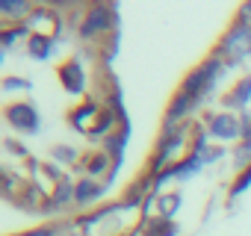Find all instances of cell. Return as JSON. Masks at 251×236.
Instances as JSON below:
<instances>
[{
	"label": "cell",
	"mask_w": 251,
	"mask_h": 236,
	"mask_svg": "<svg viewBox=\"0 0 251 236\" xmlns=\"http://www.w3.org/2000/svg\"><path fill=\"white\" fill-rule=\"evenodd\" d=\"M112 168H115V160H112L103 148H92V151H86V154H83L80 165H77V168H71V171H77L80 177H92V180L106 183V180H109V174H112Z\"/></svg>",
	"instance_id": "cell-9"
},
{
	"label": "cell",
	"mask_w": 251,
	"mask_h": 236,
	"mask_svg": "<svg viewBox=\"0 0 251 236\" xmlns=\"http://www.w3.org/2000/svg\"><path fill=\"white\" fill-rule=\"evenodd\" d=\"M248 186H251V163L233 174V180H230V186H227V207H233V201H236Z\"/></svg>",
	"instance_id": "cell-21"
},
{
	"label": "cell",
	"mask_w": 251,
	"mask_h": 236,
	"mask_svg": "<svg viewBox=\"0 0 251 236\" xmlns=\"http://www.w3.org/2000/svg\"><path fill=\"white\" fill-rule=\"evenodd\" d=\"M30 89H33V80H27V77H15V74L3 77V92H6V94H15V92H30Z\"/></svg>",
	"instance_id": "cell-22"
},
{
	"label": "cell",
	"mask_w": 251,
	"mask_h": 236,
	"mask_svg": "<svg viewBox=\"0 0 251 236\" xmlns=\"http://www.w3.org/2000/svg\"><path fill=\"white\" fill-rule=\"evenodd\" d=\"M56 80H59V86L68 94H83L89 89V71H86V65H83L80 56H68L65 62H59Z\"/></svg>",
	"instance_id": "cell-8"
},
{
	"label": "cell",
	"mask_w": 251,
	"mask_h": 236,
	"mask_svg": "<svg viewBox=\"0 0 251 236\" xmlns=\"http://www.w3.org/2000/svg\"><path fill=\"white\" fill-rule=\"evenodd\" d=\"M33 33H30V27L27 24H6L3 27V33H0V62L6 59V53L12 50V47H18V45H27V39H30Z\"/></svg>",
	"instance_id": "cell-14"
},
{
	"label": "cell",
	"mask_w": 251,
	"mask_h": 236,
	"mask_svg": "<svg viewBox=\"0 0 251 236\" xmlns=\"http://www.w3.org/2000/svg\"><path fill=\"white\" fill-rule=\"evenodd\" d=\"M100 115H103V103H100L95 94H86V97H80V100L68 109V124H71L77 133H83V136L89 139L92 130H95L98 121H100Z\"/></svg>",
	"instance_id": "cell-6"
},
{
	"label": "cell",
	"mask_w": 251,
	"mask_h": 236,
	"mask_svg": "<svg viewBox=\"0 0 251 236\" xmlns=\"http://www.w3.org/2000/svg\"><path fill=\"white\" fill-rule=\"evenodd\" d=\"M201 168H204V160H201L198 154H192V151H189V154H186V157H183V160H180L177 165H172V177L183 183V180L195 177V174H198Z\"/></svg>",
	"instance_id": "cell-17"
},
{
	"label": "cell",
	"mask_w": 251,
	"mask_h": 236,
	"mask_svg": "<svg viewBox=\"0 0 251 236\" xmlns=\"http://www.w3.org/2000/svg\"><path fill=\"white\" fill-rule=\"evenodd\" d=\"M180 204H183V195H180L177 189H172V192H160V198H157V215H160V218L175 221V215H177Z\"/></svg>",
	"instance_id": "cell-18"
},
{
	"label": "cell",
	"mask_w": 251,
	"mask_h": 236,
	"mask_svg": "<svg viewBox=\"0 0 251 236\" xmlns=\"http://www.w3.org/2000/svg\"><path fill=\"white\" fill-rule=\"evenodd\" d=\"M27 27H30L33 36H45V39H53V42H56V39L62 36V30H65V15H62L56 6L39 3V6L33 9V15H30Z\"/></svg>",
	"instance_id": "cell-7"
},
{
	"label": "cell",
	"mask_w": 251,
	"mask_h": 236,
	"mask_svg": "<svg viewBox=\"0 0 251 236\" xmlns=\"http://www.w3.org/2000/svg\"><path fill=\"white\" fill-rule=\"evenodd\" d=\"M204 127L210 133V139L216 142H242V115L239 112H227V109H216L204 115Z\"/></svg>",
	"instance_id": "cell-5"
},
{
	"label": "cell",
	"mask_w": 251,
	"mask_h": 236,
	"mask_svg": "<svg viewBox=\"0 0 251 236\" xmlns=\"http://www.w3.org/2000/svg\"><path fill=\"white\" fill-rule=\"evenodd\" d=\"M3 118H6V124H9L12 130H18V133H24V136H36V133L42 130V115H39V109L33 106V100H27V97L9 100V103L3 106Z\"/></svg>",
	"instance_id": "cell-4"
},
{
	"label": "cell",
	"mask_w": 251,
	"mask_h": 236,
	"mask_svg": "<svg viewBox=\"0 0 251 236\" xmlns=\"http://www.w3.org/2000/svg\"><path fill=\"white\" fill-rule=\"evenodd\" d=\"M109 186L100 183V180H92V177H77L74 180V207L80 210H89L92 204H100L106 198Z\"/></svg>",
	"instance_id": "cell-10"
},
{
	"label": "cell",
	"mask_w": 251,
	"mask_h": 236,
	"mask_svg": "<svg viewBox=\"0 0 251 236\" xmlns=\"http://www.w3.org/2000/svg\"><path fill=\"white\" fill-rule=\"evenodd\" d=\"M230 71V65L213 50V53H207L186 77H183V83H180V92H186L192 100H195V106H201L207 97H210V92L216 89V83L225 77Z\"/></svg>",
	"instance_id": "cell-1"
},
{
	"label": "cell",
	"mask_w": 251,
	"mask_h": 236,
	"mask_svg": "<svg viewBox=\"0 0 251 236\" xmlns=\"http://www.w3.org/2000/svg\"><path fill=\"white\" fill-rule=\"evenodd\" d=\"M3 148H6L12 157H21L24 163L30 160V151H27V145H21V139H3Z\"/></svg>",
	"instance_id": "cell-24"
},
{
	"label": "cell",
	"mask_w": 251,
	"mask_h": 236,
	"mask_svg": "<svg viewBox=\"0 0 251 236\" xmlns=\"http://www.w3.org/2000/svg\"><path fill=\"white\" fill-rule=\"evenodd\" d=\"M127 142H130V133H127V130H118V133H112L100 148H103L115 163H124V151H127Z\"/></svg>",
	"instance_id": "cell-20"
},
{
	"label": "cell",
	"mask_w": 251,
	"mask_h": 236,
	"mask_svg": "<svg viewBox=\"0 0 251 236\" xmlns=\"http://www.w3.org/2000/svg\"><path fill=\"white\" fill-rule=\"evenodd\" d=\"M115 30H118V6L115 3H89L77 36L83 39V45H100Z\"/></svg>",
	"instance_id": "cell-3"
},
{
	"label": "cell",
	"mask_w": 251,
	"mask_h": 236,
	"mask_svg": "<svg viewBox=\"0 0 251 236\" xmlns=\"http://www.w3.org/2000/svg\"><path fill=\"white\" fill-rule=\"evenodd\" d=\"M33 3L30 0H3L0 3V15H3V27L6 24H27L33 15Z\"/></svg>",
	"instance_id": "cell-12"
},
{
	"label": "cell",
	"mask_w": 251,
	"mask_h": 236,
	"mask_svg": "<svg viewBox=\"0 0 251 236\" xmlns=\"http://www.w3.org/2000/svg\"><path fill=\"white\" fill-rule=\"evenodd\" d=\"M139 236H180V227H177V221L154 215V218H145L139 224Z\"/></svg>",
	"instance_id": "cell-15"
},
{
	"label": "cell",
	"mask_w": 251,
	"mask_h": 236,
	"mask_svg": "<svg viewBox=\"0 0 251 236\" xmlns=\"http://www.w3.org/2000/svg\"><path fill=\"white\" fill-rule=\"evenodd\" d=\"M9 236H53V224H45V227H30V230H18V233H9Z\"/></svg>",
	"instance_id": "cell-25"
},
{
	"label": "cell",
	"mask_w": 251,
	"mask_h": 236,
	"mask_svg": "<svg viewBox=\"0 0 251 236\" xmlns=\"http://www.w3.org/2000/svg\"><path fill=\"white\" fill-rule=\"evenodd\" d=\"M233 163H236V171L251 163V142H239V145L233 148Z\"/></svg>",
	"instance_id": "cell-23"
},
{
	"label": "cell",
	"mask_w": 251,
	"mask_h": 236,
	"mask_svg": "<svg viewBox=\"0 0 251 236\" xmlns=\"http://www.w3.org/2000/svg\"><path fill=\"white\" fill-rule=\"evenodd\" d=\"M124 236H139V230H133V233H124Z\"/></svg>",
	"instance_id": "cell-29"
},
{
	"label": "cell",
	"mask_w": 251,
	"mask_h": 236,
	"mask_svg": "<svg viewBox=\"0 0 251 236\" xmlns=\"http://www.w3.org/2000/svg\"><path fill=\"white\" fill-rule=\"evenodd\" d=\"M242 142H251V115L242 112Z\"/></svg>",
	"instance_id": "cell-27"
},
{
	"label": "cell",
	"mask_w": 251,
	"mask_h": 236,
	"mask_svg": "<svg viewBox=\"0 0 251 236\" xmlns=\"http://www.w3.org/2000/svg\"><path fill=\"white\" fill-rule=\"evenodd\" d=\"M225 154H227V151H225V145H213V148L207 151V157H204V165H210V163H219Z\"/></svg>",
	"instance_id": "cell-26"
},
{
	"label": "cell",
	"mask_w": 251,
	"mask_h": 236,
	"mask_svg": "<svg viewBox=\"0 0 251 236\" xmlns=\"http://www.w3.org/2000/svg\"><path fill=\"white\" fill-rule=\"evenodd\" d=\"M27 56L36 59V62H48L53 53H56V42L53 39H45V36H30L27 45H24Z\"/></svg>",
	"instance_id": "cell-16"
},
{
	"label": "cell",
	"mask_w": 251,
	"mask_h": 236,
	"mask_svg": "<svg viewBox=\"0 0 251 236\" xmlns=\"http://www.w3.org/2000/svg\"><path fill=\"white\" fill-rule=\"evenodd\" d=\"M248 103H251V74H242V77L222 94V109L242 115Z\"/></svg>",
	"instance_id": "cell-11"
},
{
	"label": "cell",
	"mask_w": 251,
	"mask_h": 236,
	"mask_svg": "<svg viewBox=\"0 0 251 236\" xmlns=\"http://www.w3.org/2000/svg\"><path fill=\"white\" fill-rule=\"evenodd\" d=\"M80 160H83V154H80L74 145H53V148H50V163H56V165L77 168Z\"/></svg>",
	"instance_id": "cell-19"
},
{
	"label": "cell",
	"mask_w": 251,
	"mask_h": 236,
	"mask_svg": "<svg viewBox=\"0 0 251 236\" xmlns=\"http://www.w3.org/2000/svg\"><path fill=\"white\" fill-rule=\"evenodd\" d=\"M236 15H239V18H245V21H251V3H242V6L236 9Z\"/></svg>",
	"instance_id": "cell-28"
},
{
	"label": "cell",
	"mask_w": 251,
	"mask_h": 236,
	"mask_svg": "<svg viewBox=\"0 0 251 236\" xmlns=\"http://www.w3.org/2000/svg\"><path fill=\"white\" fill-rule=\"evenodd\" d=\"M230 68H236V65H242L245 59H251V21H245V18H233L230 24H227V30L222 33V39L216 42V47H213Z\"/></svg>",
	"instance_id": "cell-2"
},
{
	"label": "cell",
	"mask_w": 251,
	"mask_h": 236,
	"mask_svg": "<svg viewBox=\"0 0 251 236\" xmlns=\"http://www.w3.org/2000/svg\"><path fill=\"white\" fill-rule=\"evenodd\" d=\"M121 130V118H118V112L115 109H109V106H103V115H100V121H98V127L92 130V136H89V142L92 145H103L112 133H118Z\"/></svg>",
	"instance_id": "cell-13"
}]
</instances>
